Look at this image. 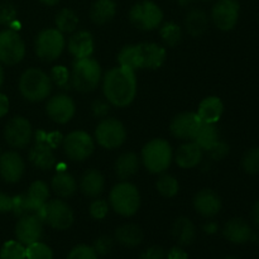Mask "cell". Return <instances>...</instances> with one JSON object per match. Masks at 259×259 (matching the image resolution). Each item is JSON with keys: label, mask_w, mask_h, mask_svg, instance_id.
Listing matches in <instances>:
<instances>
[{"label": "cell", "mask_w": 259, "mask_h": 259, "mask_svg": "<svg viewBox=\"0 0 259 259\" xmlns=\"http://www.w3.org/2000/svg\"><path fill=\"white\" fill-rule=\"evenodd\" d=\"M207 25H209V19H207L206 13L200 9L190 10L185 19L187 33L192 37H200L204 34L207 29Z\"/></svg>", "instance_id": "30"}, {"label": "cell", "mask_w": 259, "mask_h": 259, "mask_svg": "<svg viewBox=\"0 0 259 259\" xmlns=\"http://www.w3.org/2000/svg\"><path fill=\"white\" fill-rule=\"evenodd\" d=\"M67 259H99V257L93 247L81 244L71 250Z\"/></svg>", "instance_id": "45"}, {"label": "cell", "mask_w": 259, "mask_h": 259, "mask_svg": "<svg viewBox=\"0 0 259 259\" xmlns=\"http://www.w3.org/2000/svg\"><path fill=\"white\" fill-rule=\"evenodd\" d=\"M95 48L93 34L88 30H78L68 40V51L75 58L91 57Z\"/></svg>", "instance_id": "20"}, {"label": "cell", "mask_w": 259, "mask_h": 259, "mask_svg": "<svg viewBox=\"0 0 259 259\" xmlns=\"http://www.w3.org/2000/svg\"><path fill=\"white\" fill-rule=\"evenodd\" d=\"M224 259H238V258H235V257H227V258H224Z\"/></svg>", "instance_id": "59"}, {"label": "cell", "mask_w": 259, "mask_h": 259, "mask_svg": "<svg viewBox=\"0 0 259 259\" xmlns=\"http://www.w3.org/2000/svg\"><path fill=\"white\" fill-rule=\"evenodd\" d=\"M194 142L204 152L210 151L219 142V131L215 124L202 123L195 136Z\"/></svg>", "instance_id": "33"}, {"label": "cell", "mask_w": 259, "mask_h": 259, "mask_svg": "<svg viewBox=\"0 0 259 259\" xmlns=\"http://www.w3.org/2000/svg\"><path fill=\"white\" fill-rule=\"evenodd\" d=\"M118 62L121 67L129 68V70H138L143 68V61H142L141 48L138 45L125 46L120 50L118 55Z\"/></svg>", "instance_id": "32"}, {"label": "cell", "mask_w": 259, "mask_h": 259, "mask_svg": "<svg viewBox=\"0 0 259 259\" xmlns=\"http://www.w3.org/2000/svg\"><path fill=\"white\" fill-rule=\"evenodd\" d=\"M207 153H209V157L211 159H214V161H220V159H223L224 157L228 156V153H229V147H228L227 143L219 141L211 149H210V151H207Z\"/></svg>", "instance_id": "48"}, {"label": "cell", "mask_w": 259, "mask_h": 259, "mask_svg": "<svg viewBox=\"0 0 259 259\" xmlns=\"http://www.w3.org/2000/svg\"><path fill=\"white\" fill-rule=\"evenodd\" d=\"M156 186L159 194L164 197L176 196L180 190V184L176 177L168 174H164L162 176H159V179L157 180Z\"/></svg>", "instance_id": "37"}, {"label": "cell", "mask_w": 259, "mask_h": 259, "mask_svg": "<svg viewBox=\"0 0 259 259\" xmlns=\"http://www.w3.org/2000/svg\"><path fill=\"white\" fill-rule=\"evenodd\" d=\"M139 259H166V253L161 247H151L142 253Z\"/></svg>", "instance_id": "49"}, {"label": "cell", "mask_w": 259, "mask_h": 259, "mask_svg": "<svg viewBox=\"0 0 259 259\" xmlns=\"http://www.w3.org/2000/svg\"><path fill=\"white\" fill-rule=\"evenodd\" d=\"M242 166L250 175L259 174V148H252L244 154Z\"/></svg>", "instance_id": "43"}, {"label": "cell", "mask_w": 259, "mask_h": 259, "mask_svg": "<svg viewBox=\"0 0 259 259\" xmlns=\"http://www.w3.org/2000/svg\"><path fill=\"white\" fill-rule=\"evenodd\" d=\"M103 91L108 103L116 108L131 105L137 95L136 71L125 67H114L104 76Z\"/></svg>", "instance_id": "1"}, {"label": "cell", "mask_w": 259, "mask_h": 259, "mask_svg": "<svg viewBox=\"0 0 259 259\" xmlns=\"http://www.w3.org/2000/svg\"><path fill=\"white\" fill-rule=\"evenodd\" d=\"M239 3L237 0H218L211 10L215 27L220 30H232L239 19Z\"/></svg>", "instance_id": "13"}, {"label": "cell", "mask_w": 259, "mask_h": 259, "mask_svg": "<svg viewBox=\"0 0 259 259\" xmlns=\"http://www.w3.org/2000/svg\"><path fill=\"white\" fill-rule=\"evenodd\" d=\"M172 158V147L166 139H152L142 149V161L144 167L152 174L166 172L171 166Z\"/></svg>", "instance_id": "4"}, {"label": "cell", "mask_w": 259, "mask_h": 259, "mask_svg": "<svg viewBox=\"0 0 259 259\" xmlns=\"http://www.w3.org/2000/svg\"><path fill=\"white\" fill-rule=\"evenodd\" d=\"M139 168V159L138 156L133 152H126V153L120 154L115 162V174L120 180L131 179L133 175Z\"/></svg>", "instance_id": "29"}, {"label": "cell", "mask_w": 259, "mask_h": 259, "mask_svg": "<svg viewBox=\"0 0 259 259\" xmlns=\"http://www.w3.org/2000/svg\"><path fill=\"white\" fill-rule=\"evenodd\" d=\"M25 56L24 40L17 30L4 29L0 32V63L13 66Z\"/></svg>", "instance_id": "11"}, {"label": "cell", "mask_w": 259, "mask_h": 259, "mask_svg": "<svg viewBox=\"0 0 259 259\" xmlns=\"http://www.w3.org/2000/svg\"><path fill=\"white\" fill-rule=\"evenodd\" d=\"M25 164L17 152H5L0 156V176L5 182L15 184L24 175Z\"/></svg>", "instance_id": "17"}, {"label": "cell", "mask_w": 259, "mask_h": 259, "mask_svg": "<svg viewBox=\"0 0 259 259\" xmlns=\"http://www.w3.org/2000/svg\"><path fill=\"white\" fill-rule=\"evenodd\" d=\"M15 235L23 245L38 242L43 235V222L37 215L20 217L15 225Z\"/></svg>", "instance_id": "16"}, {"label": "cell", "mask_w": 259, "mask_h": 259, "mask_svg": "<svg viewBox=\"0 0 259 259\" xmlns=\"http://www.w3.org/2000/svg\"><path fill=\"white\" fill-rule=\"evenodd\" d=\"M62 147L71 161L82 162L93 154L95 144L90 134L83 131H75L63 137Z\"/></svg>", "instance_id": "10"}, {"label": "cell", "mask_w": 259, "mask_h": 259, "mask_svg": "<svg viewBox=\"0 0 259 259\" xmlns=\"http://www.w3.org/2000/svg\"><path fill=\"white\" fill-rule=\"evenodd\" d=\"M258 243H259V237H258Z\"/></svg>", "instance_id": "61"}, {"label": "cell", "mask_w": 259, "mask_h": 259, "mask_svg": "<svg viewBox=\"0 0 259 259\" xmlns=\"http://www.w3.org/2000/svg\"><path fill=\"white\" fill-rule=\"evenodd\" d=\"M51 187L57 196L62 199L72 196L77 190V181L71 174L66 171H60L57 175L52 177Z\"/></svg>", "instance_id": "27"}, {"label": "cell", "mask_w": 259, "mask_h": 259, "mask_svg": "<svg viewBox=\"0 0 259 259\" xmlns=\"http://www.w3.org/2000/svg\"><path fill=\"white\" fill-rule=\"evenodd\" d=\"M25 254H27V259H53L52 249L39 240L27 245Z\"/></svg>", "instance_id": "40"}, {"label": "cell", "mask_w": 259, "mask_h": 259, "mask_svg": "<svg viewBox=\"0 0 259 259\" xmlns=\"http://www.w3.org/2000/svg\"><path fill=\"white\" fill-rule=\"evenodd\" d=\"M194 207L201 217L212 218L222 210V199L212 190L204 189L194 197Z\"/></svg>", "instance_id": "18"}, {"label": "cell", "mask_w": 259, "mask_h": 259, "mask_svg": "<svg viewBox=\"0 0 259 259\" xmlns=\"http://www.w3.org/2000/svg\"><path fill=\"white\" fill-rule=\"evenodd\" d=\"M17 19V9L12 3L0 4V25H10Z\"/></svg>", "instance_id": "44"}, {"label": "cell", "mask_w": 259, "mask_h": 259, "mask_svg": "<svg viewBox=\"0 0 259 259\" xmlns=\"http://www.w3.org/2000/svg\"><path fill=\"white\" fill-rule=\"evenodd\" d=\"M202 121L196 113L186 111L181 113L172 119L169 124V131L172 136L182 141H194L197 131L201 126Z\"/></svg>", "instance_id": "14"}, {"label": "cell", "mask_w": 259, "mask_h": 259, "mask_svg": "<svg viewBox=\"0 0 259 259\" xmlns=\"http://www.w3.org/2000/svg\"><path fill=\"white\" fill-rule=\"evenodd\" d=\"M42 207L43 206H38L34 202L30 201L27 194L13 196L12 212L19 218L24 217V215H37L39 218V212Z\"/></svg>", "instance_id": "34"}, {"label": "cell", "mask_w": 259, "mask_h": 259, "mask_svg": "<svg viewBox=\"0 0 259 259\" xmlns=\"http://www.w3.org/2000/svg\"><path fill=\"white\" fill-rule=\"evenodd\" d=\"M19 91L28 101H43L52 91V81L45 71L35 67L28 68L20 76Z\"/></svg>", "instance_id": "2"}, {"label": "cell", "mask_w": 259, "mask_h": 259, "mask_svg": "<svg viewBox=\"0 0 259 259\" xmlns=\"http://www.w3.org/2000/svg\"><path fill=\"white\" fill-rule=\"evenodd\" d=\"M159 34H161L162 40L167 46H169V47H176L181 42L182 30L180 28V25L176 24L175 22H167L161 27Z\"/></svg>", "instance_id": "36"}, {"label": "cell", "mask_w": 259, "mask_h": 259, "mask_svg": "<svg viewBox=\"0 0 259 259\" xmlns=\"http://www.w3.org/2000/svg\"><path fill=\"white\" fill-rule=\"evenodd\" d=\"M9 111V99L7 95L0 93V118L5 116Z\"/></svg>", "instance_id": "53"}, {"label": "cell", "mask_w": 259, "mask_h": 259, "mask_svg": "<svg viewBox=\"0 0 259 259\" xmlns=\"http://www.w3.org/2000/svg\"><path fill=\"white\" fill-rule=\"evenodd\" d=\"M110 206L121 217H133L141 206V195L138 189L131 182H119L111 189L109 195Z\"/></svg>", "instance_id": "5"}, {"label": "cell", "mask_w": 259, "mask_h": 259, "mask_svg": "<svg viewBox=\"0 0 259 259\" xmlns=\"http://www.w3.org/2000/svg\"><path fill=\"white\" fill-rule=\"evenodd\" d=\"M171 234L176 243L182 247L192 244V242L196 238V228H195L194 223L187 218L181 217L179 219L175 220L174 225H172Z\"/></svg>", "instance_id": "25"}, {"label": "cell", "mask_w": 259, "mask_h": 259, "mask_svg": "<svg viewBox=\"0 0 259 259\" xmlns=\"http://www.w3.org/2000/svg\"><path fill=\"white\" fill-rule=\"evenodd\" d=\"M192 2H194V0H177L179 5H181V7H187V5L191 4Z\"/></svg>", "instance_id": "57"}, {"label": "cell", "mask_w": 259, "mask_h": 259, "mask_svg": "<svg viewBox=\"0 0 259 259\" xmlns=\"http://www.w3.org/2000/svg\"><path fill=\"white\" fill-rule=\"evenodd\" d=\"M32 124L23 116H15L10 119L5 125L4 138L12 148H25L32 141Z\"/></svg>", "instance_id": "12"}, {"label": "cell", "mask_w": 259, "mask_h": 259, "mask_svg": "<svg viewBox=\"0 0 259 259\" xmlns=\"http://www.w3.org/2000/svg\"><path fill=\"white\" fill-rule=\"evenodd\" d=\"M115 239L125 247H137L143 240V232L136 224H124L115 230Z\"/></svg>", "instance_id": "31"}, {"label": "cell", "mask_w": 259, "mask_h": 259, "mask_svg": "<svg viewBox=\"0 0 259 259\" xmlns=\"http://www.w3.org/2000/svg\"><path fill=\"white\" fill-rule=\"evenodd\" d=\"M66 46L65 35L57 28L43 29L35 38V53L38 57L46 62L57 60L63 52Z\"/></svg>", "instance_id": "6"}, {"label": "cell", "mask_w": 259, "mask_h": 259, "mask_svg": "<svg viewBox=\"0 0 259 259\" xmlns=\"http://www.w3.org/2000/svg\"><path fill=\"white\" fill-rule=\"evenodd\" d=\"M138 46L141 48L143 68L157 70L163 65L167 57V52L162 46L157 45V43H141Z\"/></svg>", "instance_id": "22"}, {"label": "cell", "mask_w": 259, "mask_h": 259, "mask_svg": "<svg viewBox=\"0 0 259 259\" xmlns=\"http://www.w3.org/2000/svg\"><path fill=\"white\" fill-rule=\"evenodd\" d=\"M46 111L51 120L57 124H66L73 118L76 113V105L72 98L65 94L52 96L46 105Z\"/></svg>", "instance_id": "15"}, {"label": "cell", "mask_w": 259, "mask_h": 259, "mask_svg": "<svg viewBox=\"0 0 259 259\" xmlns=\"http://www.w3.org/2000/svg\"><path fill=\"white\" fill-rule=\"evenodd\" d=\"M78 25V17L72 9L60 10L56 15V27L62 33H72L75 32Z\"/></svg>", "instance_id": "35"}, {"label": "cell", "mask_w": 259, "mask_h": 259, "mask_svg": "<svg viewBox=\"0 0 259 259\" xmlns=\"http://www.w3.org/2000/svg\"><path fill=\"white\" fill-rule=\"evenodd\" d=\"M223 234L229 242L235 243V244H243V243L250 240L253 233L252 228L245 220L240 219V218H234L224 225Z\"/></svg>", "instance_id": "21"}, {"label": "cell", "mask_w": 259, "mask_h": 259, "mask_svg": "<svg viewBox=\"0 0 259 259\" xmlns=\"http://www.w3.org/2000/svg\"><path fill=\"white\" fill-rule=\"evenodd\" d=\"M204 230L206 233H210V234H214V233L218 230V225L215 224V223H207V224L204 227Z\"/></svg>", "instance_id": "54"}, {"label": "cell", "mask_w": 259, "mask_h": 259, "mask_svg": "<svg viewBox=\"0 0 259 259\" xmlns=\"http://www.w3.org/2000/svg\"><path fill=\"white\" fill-rule=\"evenodd\" d=\"M91 109H93L94 115L99 116V118L105 116L109 111V106L106 105V103H104V101L101 100H96L95 103L93 104V106H91Z\"/></svg>", "instance_id": "50"}, {"label": "cell", "mask_w": 259, "mask_h": 259, "mask_svg": "<svg viewBox=\"0 0 259 259\" xmlns=\"http://www.w3.org/2000/svg\"><path fill=\"white\" fill-rule=\"evenodd\" d=\"M116 13L114 0H96L90 9V18L95 24L103 25L110 22Z\"/></svg>", "instance_id": "28"}, {"label": "cell", "mask_w": 259, "mask_h": 259, "mask_svg": "<svg viewBox=\"0 0 259 259\" xmlns=\"http://www.w3.org/2000/svg\"><path fill=\"white\" fill-rule=\"evenodd\" d=\"M129 20L136 28L141 30H153L161 25L163 20V12L153 2L143 0L132 7L129 12Z\"/></svg>", "instance_id": "7"}, {"label": "cell", "mask_w": 259, "mask_h": 259, "mask_svg": "<svg viewBox=\"0 0 259 259\" xmlns=\"http://www.w3.org/2000/svg\"><path fill=\"white\" fill-rule=\"evenodd\" d=\"M95 139L105 149L119 148L126 139L125 126L118 119H103L95 129Z\"/></svg>", "instance_id": "9"}, {"label": "cell", "mask_w": 259, "mask_h": 259, "mask_svg": "<svg viewBox=\"0 0 259 259\" xmlns=\"http://www.w3.org/2000/svg\"><path fill=\"white\" fill-rule=\"evenodd\" d=\"M27 196L29 197V200L32 202H34L38 206H43L46 202L48 201V197H50V189H48V185L43 181H34L29 186L28 190Z\"/></svg>", "instance_id": "38"}, {"label": "cell", "mask_w": 259, "mask_h": 259, "mask_svg": "<svg viewBox=\"0 0 259 259\" xmlns=\"http://www.w3.org/2000/svg\"><path fill=\"white\" fill-rule=\"evenodd\" d=\"M39 219L56 230H66L72 225L73 211L63 200H51L43 205Z\"/></svg>", "instance_id": "8"}, {"label": "cell", "mask_w": 259, "mask_h": 259, "mask_svg": "<svg viewBox=\"0 0 259 259\" xmlns=\"http://www.w3.org/2000/svg\"><path fill=\"white\" fill-rule=\"evenodd\" d=\"M223 113H224L223 101L218 96H209L200 103L196 114L201 119L202 123L215 124L222 118Z\"/></svg>", "instance_id": "24"}, {"label": "cell", "mask_w": 259, "mask_h": 259, "mask_svg": "<svg viewBox=\"0 0 259 259\" xmlns=\"http://www.w3.org/2000/svg\"><path fill=\"white\" fill-rule=\"evenodd\" d=\"M101 80V67L91 57L76 58L71 72V85L80 93H90L99 86Z\"/></svg>", "instance_id": "3"}, {"label": "cell", "mask_w": 259, "mask_h": 259, "mask_svg": "<svg viewBox=\"0 0 259 259\" xmlns=\"http://www.w3.org/2000/svg\"><path fill=\"white\" fill-rule=\"evenodd\" d=\"M202 156H204V151L194 141L186 142L177 148L175 153V161L179 167L189 169L200 164V162L202 161Z\"/></svg>", "instance_id": "19"}, {"label": "cell", "mask_w": 259, "mask_h": 259, "mask_svg": "<svg viewBox=\"0 0 259 259\" xmlns=\"http://www.w3.org/2000/svg\"><path fill=\"white\" fill-rule=\"evenodd\" d=\"M93 248L98 255H106L113 249V239L106 237V235H103L95 240Z\"/></svg>", "instance_id": "47"}, {"label": "cell", "mask_w": 259, "mask_h": 259, "mask_svg": "<svg viewBox=\"0 0 259 259\" xmlns=\"http://www.w3.org/2000/svg\"><path fill=\"white\" fill-rule=\"evenodd\" d=\"M0 259H27L25 247L18 240H9L2 247Z\"/></svg>", "instance_id": "39"}, {"label": "cell", "mask_w": 259, "mask_h": 259, "mask_svg": "<svg viewBox=\"0 0 259 259\" xmlns=\"http://www.w3.org/2000/svg\"><path fill=\"white\" fill-rule=\"evenodd\" d=\"M253 220L259 227V201L254 205V209H253Z\"/></svg>", "instance_id": "55"}, {"label": "cell", "mask_w": 259, "mask_h": 259, "mask_svg": "<svg viewBox=\"0 0 259 259\" xmlns=\"http://www.w3.org/2000/svg\"><path fill=\"white\" fill-rule=\"evenodd\" d=\"M50 77L51 81H53L58 88L63 89V90L68 89V86H70L71 73L68 72V70L65 66H56V67H53L52 71H51Z\"/></svg>", "instance_id": "41"}, {"label": "cell", "mask_w": 259, "mask_h": 259, "mask_svg": "<svg viewBox=\"0 0 259 259\" xmlns=\"http://www.w3.org/2000/svg\"><path fill=\"white\" fill-rule=\"evenodd\" d=\"M166 258L167 259H189V257H187V253L180 247L172 248V249L168 252V254H166Z\"/></svg>", "instance_id": "52"}, {"label": "cell", "mask_w": 259, "mask_h": 259, "mask_svg": "<svg viewBox=\"0 0 259 259\" xmlns=\"http://www.w3.org/2000/svg\"><path fill=\"white\" fill-rule=\"evenodd\" d=\"M12 207H13V197L9 196V195L0 192V212L4 214V212L12 211Z\"/></svg>", "instance_id": "51"}, {"label": "cell", "mask_w": 259, "mask_h": 259, "mask_svg": "<svg viewBox=\"0 0 259 259\" xmlns=\"http://www.w3.org/2000/svg\"><path fill=\"white\" fill-rule=\"evenodd\" d=\"M89 210H90L91 218L96 220H103L109 212V204L105 200H95V201L91 202Z\"/></svg>", "instance_id": "46"}, {"label": "cell", "mask_w": 259, "mask_h": 259, "mask_svg": "<svg viewBox=\"0 0 259 259\" xmlns=\"http://www.w3.org/2000/svg\"><path fill=\"white\" fill-rule=\"evenodd\" d=\"M29 161L30 163L38 169L47 171L51 169L56 164V157L53 153V149L50 146L40 142H35L34 146L29 151Z\"/></svg>", "instance_id": "23"}, {"label": "cell", "mask_w": 259, "mask_h": 259, "mask_svg": "<svg viewBox=\"0 0 259 259\" xmlns=\"http://www.w3.org/2000/svg\"><path fill=\"white\" fill-rule=\"evenodd\" d=\"M3 82H4V70H3L2 65H0V88H2Z\"/></svg>", "instance_id": "58"}, {"label": "cell", "mask_w": 259, "mask_h": 259, "mask_svg": "<svg viewBox=\"0 0 259 259\" xmlns=\"http://www.w3.org/2000/svg\"><path fill=\"white\" fill-rule=\"evenodd\" d=\"M202 2H209V0H202Z\"/></svg>", "instance_id": "60"}, {"label": "cell", "mask_w": 259, "mask_h": 259, "mask_svg": "<svg viewBox=\"0 0 259 259\" xmlns=\"http://www.w3.org/2000/svg\"><path fill=\"white\" fill-rule=\"evenodd\" d=\"M105 187V179L98 169H88L80 180V189L88 197H98Z\"/></svg>", "instance_id": "26"}, {"label": "cell", "mask_w": 259, "mask_h": 259, "mask_svg": "<svg viewBox=\"0 0 259 259\" xmlns=\"http://www.w3.org/2000/svg\"><path fill=\"white\" fill-rule=\"evenodd\" d=\"M63 137L62 134L58 133V132H46L43 129L35 132V142H40V143H45L47 146H50L51 148L55 149L62 143Z\"/></svg>", "instance_id": "42"}, {"label": "cell", "mask_w": 259, "mask_h": 259, "mask_svg": "<svg viewBox=\"0 0 259 259\" xmlns=\"http://www.w3.org/2000/svg\"><path fill=\"white\" fill-rule=\"evenodd\" d=\"M39 2L42 3V4L48 5V7H53V5L58 4V2H60V0H39Z\"/></svg>", "instance_id": "56"}]
</instances>
